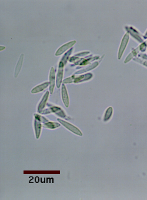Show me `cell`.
I'll list each match as a JSON object with an SVG mask.
<instances>
[{
  "mask_svg": "<svg viewBox=\"0 0 147 200\" xmlns=\"http://www.w3.org/2000/svg\"><path fill=\"white\" fill-rule=\"evenodd\" d=\"M34 128L35 132V135L36 138L38 139L41 134V122L38 120L37 119H34Z\"/></svg>",
  "mask_w": 147,
  "mask_h": 200,
  "instance_id": "obj_11",
  "label": "cell"
},
{
  "mask_svg": "<svg viewBox=\"0 0 147 200\" xmlns=\"http://www.w3.org/2000/svg\"><path fill=\"white\" fill-rule=\"evenodd\" d=\"M65 65L62 63V62H60L58 64V70L57 74L56 77V85L58 88H60L62 81V77L64 74V67Z\"/></svg>",
  "mask_w": 147,
  "mask_h": 200,
  "instance_id": "obj_3",
  "label": "cell"
},
{
  "mask_svg": "<svg viewBox=\"0 0 147 200\" xmlns=\"http://www.w3.org/2000/svg\"><path fill=\"white\" fill-rule=\"evenodd\" d=\"M50 93L52 94L54 90L55 82V70L54 67H52L50 69Z\"/></svg>",
  "mask_w": 147,
  "mask_h": 200,
  "instance_id": "obj_5",
  "label": "cell"
},
{
  "mask_svg": "<svg viewBox=\"0 0 147 200\" xmlns=\"http://www.w3.org/2000/svg\"><path fill=\"white\" fill-rule=\"evenodd\" d=\"M43 127L48 129H54L57 127H60V124L56 123V122H47L45 123H44L43 125Z\"/></svg>",
  "mask_w": 147,
  "mask_h": 200,
  "instance_id": "obj_13",
  "label": "cell"
},
{
  "mask_svg": "<svg viewBox=\"0 0 147 200\" xmlns=\"http://www.w3.org/2000/svg\"><path fill=\"white\" fill-rule=\"evenodd\" d=\"M73 51V48H71L70 50H69L65 55L63 56V57L62 58V59L61 60V62H62V63L64 64V65H65L67 63V60H68V58H69V55L71 54V53Z\"/></svg>",
  "mask_w": 147,
  "mask_h": 200,
  "instance_id": "obj_14",
  "label": "cell"
},
{
  "mask_svg": "<svg viewBox=\"0 0 147 200\" xmlns=\"http://www.w3.org/2000/svg\"><path fill=\"white\" fill-rule=\"evenodd\" d=\"M48 98H49V92L47 91L45 93V94L44 95L43 97L42 98L41 100L40 101V103H39V105L38 106L37 111H38V113H41V112H43L44 108H45V106L47 104V100L48 99Z\"/></svg>",
  "mask_w": 147,
  "mask_h": 200,
  "instance_id": "obj_8",
  "label": "cell"
},
{
  "mask_svg": "<svg viewBox=\"0 0 147 200\" xmlns=\"http://www.w3.org/2000/svg\"><path fill=\"white\" fill-rule=\"evenodd\" d=\"M23 60H24V55L21 54L19 57L16 66V69H15V71H14V77H17L18 75L19 74V72L21 69L22 66H23Z\"/></svg>",
  "mask_w": 147,
  "mask_h": 200,
  "instance_id": "obj_9",
  "label": "cell"
},
{
  "mask_svg": "<svg viewBox=\"0 0 147 200\" xmlns=\"http://www.w3.org/2000/svg\"><path fill=\"white\" fill-rule=\"evenodd\" d=\"M34 116L35 118L37 119L38 120H39L40 122H43L44 123L49 121L47 119L45 118V117H44L43 116H41V115H39L38 114H34Z\"/></svg>",
  "mask_w": 147,
  "mask_h": 200,
  "instance_id": "obj_15",
  "label": "cell"
},
{
  "mask_svg": "<svg viewBox=\"0 0 147 200\" xmlns=\"http://www.w3.org/2000/svg\"><path fill=\"white\" fill-rule=\"evenodd\" d=\"M75 43H76V41L73 40V41H71L68 43H67L65 45H62L57 50V52H55V55L59 56L60 55H62L70 48H71Z\"/></svg>",
  "mask_w": 147,
  "mask_h": 200,
  "instance_id": "obj_4",
  "label": "cell"
},
{
  "mask_svg": "<svg viewBox=\"0 0 147 200\" xmlns=\"http://www.w3.org/2000/svg\"><path fill=\"white\" fill-rule=\"evenodd\" d=\"M57 120L61 124H62L64 127H66L67 129H68L69 130H70L72 132H73L74 134L79 135V136L82 135V132L78 129V128L74 127V125H71V123H69L66 122V121H64L62 119H57Z\"/></svg>",
  "mask_w": 147,
  "mask_h": 200,
  "instance_id": "obj_2",
  "label": "cell"
},
{
  "mask_svg": "<svg viewBox=\"0 0 147 200\" xmlns=\"http://www.w3.org/2000/svg\"><path fill=\"white\" fill-rule=\"evenodd\" d=\"M48 85H50V83L48 82H45V83H42L40 85H38L32 89L31 93H37L43 91L44 90H45L48 86Z\"/></svg>",
  "mask_w": 147,
  "mask_h": 200,
  "instance_id": "obj_10",
  "label": "cell"
},
{
  "mask_svg": "<svg viewBox=\"0 0 147 200\" xmlns=\"http://www.w3.org/2000/svg\"><path fill=\"white\" fill-rule=\"evenodd\" d=\"M54 113L56 114L57 115L60 116L62 118H68L65 113V112L61 109L60 108L55 106H51L49 109H45L44 111H43L41 112V114H47V113Z\"/></svg>",
  "mask_w": 147,
  "mask_h": 200,
  "instance_id": "obj_1",
  "label": "cell"
},
{
  "mask_svg": "<svg viewBox=\"0 0 147 200\" xmlns=\"http://www.w3.org/2000/svg\"><path fill=\"white\" fill-rule=\"evenodd\" d=\"M5 48V47H4V46H1V47H0V50H1V51H2V50H4Z\"/></svg>",
  "mask_w": 147,
  "mask_h": 200,
  "instance_id": "obj_17",
  "label": "cell"
},
{
  "mask_svg": "<svg viewBox=\"0 0 147 200\" xmlns=\"http://www.w3.org/2000/svg\"><path fill=\"white\" fill-rule=\"evenodd\" d=\"M92 76H93V75L91 74H85V75H82V76H80L79 77H75V76L73 83H79V82H84L85 80H87L91 79L92 77Z\"/></svg>",
  "mask_w": 147,
  "mask_h": 200,
  "instance_id": "obj_12",
  "label": "cell"
},
{
  "mask_svg": "<svg viewBox=\"0 0 147 200\" xmlns=\"http://www.w3.org/2000/svg\"><path fill=\"white\" fill-rule=\"evenodd\" d=\"M61 97L62 101L65 106V107L68 108L69 107V98L67 90L64 84L62 85V89H61Z\"/></svg>",
  "mask_w": 147,
  "mask_h": 200,
  "instance_id": "obj_7",
  "label": "cell"
},
{
  "mask_svg": "<svg viewBox=\"0 0 147 200\" xmlns=\"http://www.w3.org/2000/svg\"><path fill=\"white\" fill-rule=\"evenodd\" d=\"M128 41H129V35L128 34H126L123 37V39L121 42V46L118 51V59H121V56L125 49V47L127 45Z\"/></svg>",
  "mask_w": 147,
  "mask_h": 200,
  "instance_id": "obj_6",
  "label": "cell"
},
{
  "mask_svg": "<svg viewBox=\"0 0 147 200\" xmlns=\"http://www.w3.org/2000/svg\"><path fill=\"white\" fill-rule=\"evenodd\" d=\"M112 112H113V110L111 108H110L107 109L105 117H104V120H108L110 118L111 115H112Z\"/></svg>",
  "mask_w": 147,
  "mask_h": 200,
  "instance_id": "obj_16",
  "label": "cell"
}]
</instances>
